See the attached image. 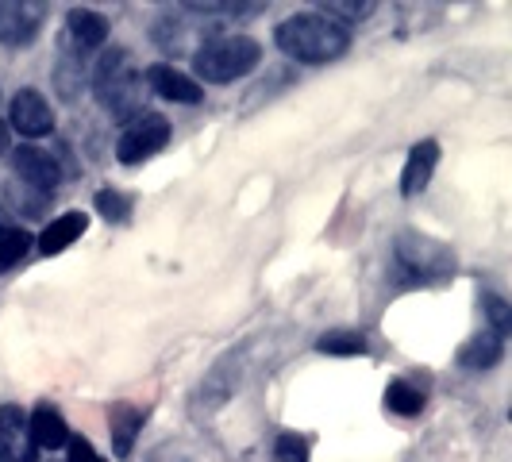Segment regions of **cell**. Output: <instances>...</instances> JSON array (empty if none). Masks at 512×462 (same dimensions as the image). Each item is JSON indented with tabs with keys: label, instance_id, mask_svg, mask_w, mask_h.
Masks as SVG:
<instances>
[{
	"label": "cell",
	"instance_id": "6da1fadb",
	"mask_svg": "<svg viewBox=\"0 0 512 462\" xmlns=\"http://www.w3.org/2000/svg\"><path fill=\"white\" fill-rule=\"evenodd\" d=\"M274 39H278V47H282L289 58L308 62V66H320V62H332V58H339V54L347 51L351 31L339 27L332 16H324V12H301V16L278 24Z\"/></svg>",
	"mask_w": 512,
	"mask_h": 462
},
{
	"label": "cell",
	"instance_id": "7a4b0ae2",
	"mask_svg": "<svg viewBox=\"0 0 512 462\" xmlns=\"http://www.w3.org/2000/svg\"><path fill=\"white\" fill-rule=\"evenodd\" d=\"M262 58V47L247 35H212L201 43V51L193 54V74L212 81V85H228L235 77L251 74ZM193 77V81H197Z\"/></svg>",
	"mask_w": 512,
	"mask_h": 462
},
{
	"label": "cell",
	"instance_id": "3957f363",
	"mask_svg": "<svg viewBox=\"0 0 512 462\" xmlns=\"http://www.w3.org/2000/svg\"><path fill=\"white\" fill-rule=\"evenodd\" d=\"M93 89H97V101H101L108 112L128 116L131 108H139V97H143V77L131 70V58L124 51H108L101 62H97Z\"/></svg>",
	"mask_w": 512,
	"mask_h": 462
},
{
	"label": "cell",
	"instance_id": "277c9868",
	"mask_svg": "<svg viewBox=\"0 0 512 462\" xmlns=\"http://www.w3.org/2000/svg\"><path fill=\"white\" fill-rule=\"evenodd\" d=\"M397 262L405 270H412L416 282H439V278H447L455 270L451 251L443 243H436V239L420 235V231H409V235L397 239Z\"/></svg>",
	"mask_w": 512,
	"mask_h": 462
},
{
	"label": "cell",
	"instance_id": "5b68a950",
	"mask_svg": "<svg viewBox=\"0 0 512 462\" xmlns=\"http://www.w3.org/2000/svg\"><path fill=\"white\" fill-rule=\"evenodd\" d=\"M166 139H170V124L162 120V116H154V112H143L135 124L124 128V135L116 139V158L124 162V166H135V162H147L151 154H158L166 147Z\"/></svg>",
	"mask_w": 512,
	"mask_h": 462
},
{
	"label": "cell",
	"instance_id": "8992f818",
	"mask_svg": "<svg viewBox=\"0 0 512 462\" xmlns=\"http://www.w3.org/2000/svg\"><path fill=\"white\" fill-rule=\"evenodd\" d=\"M43 4L35 0H0V43L4 47H27L43 27Z\"/></svg>",
	"mask_w": 512,
	"mask_h": 462
},
{
	"label": "cell",
	"instance_id": "52a82bcc",
	"mask_svg": "<svg viewBox=\"0 0 512 462\" xmlns=\"http://www.w3.org/2000/svg\"><path fill=\"white\" fill-rule=\"evenodd\" d=\"M8 120H12V128L27 135V139H39V135H51L54 131V108L47 104L43 93H35V89H20L12 104H8Z\"/></svg>",
	"mask_w": 512,
	"mask_h": 462
},
{
	"label": "cell",
	"instance_id": "ba28073f",
	"mask_svg": "<svg viewBox=\"0 0 512 462\" xmlns=\"http://www.w3.org/2000/svg\"><path fill=\"white\" fill-rule=\"evenodd\" d=\"M12 170L27 181V185H35V189H54L58 178H62V170H58V158L51 151H43V147H20V151H12Z\"/></svg>",
	"mask_w": 512,
	"mask_h": 462
},
{
	"label": "cell",
	"instance_id": "9c48e42d",
	"mask_svg": "<svg viewBox=\"0 0 512 462\" xmlns=\"http://www.w3.org/2000/svg\"><path fill=\"white\" fill-rule=\"evenodd\" d=\"M104 39H108V20H104L101 12L74 8L66 16V43L74 51H97V47H104Z\"/></svg>",
	"mask_w": 512,
	"mask_h": 462
},
{
	"label": "cell",
	"instance_id": "30bf717a",
	"mask_svg": "<svg viewBox=\"0 0 512 462\" xmlns=\"http://www.w3.org/2000/svg\"><path fill=\"white\" fill-rule=\"evenodd\" d=\"M147 81H151V89L158 97H166V101H178V104H197L205 93H201V85L193 81L189 74H181L174 66H166V62H158L147 70Z\"/></svg>",
	"mask_w": 512,
	"mask_h": 462
},
{
	"label": "cell",
	"instance_id": "8fae6325",
	"mask_svg": "<svg viewBox=\"0 0 512 462\" xmlns=\"http://www.w3.org/2000/svg\"><path fill=\"white\" fill-rule=\"evenodd\" d=\"M0 451L12 462H35V447L27 436V416L16 405L0 409Z\"/></svg>",
	"mask_w": 512,
	"mask_h": 462
},
{
	"label": "cell",
	"instance_id": "7c38bea8",
	"mask_svg": "<svg viewBox=\"0 0 512 462\" xmlns=\"http://www.w3.org/2000/svg\"><path fill=\"white\" fill-rule=\"evenodd\" d=\"M27 436H31V447H35V451H54V447L70 443L66 420H62L58 409H51V405H39V409L27 416Z\"/></svg>",
	"mask_w": 512,
	"mask_h": 462
},
{
	"label": "cell",
	"instance_id": "4fadbf2b",
	"mask_svg": "<svg viewBox=\"0 0 512 462\" xmlns=\"http://www.w3.org/2000/svg\"><path fill=\"white\" fill-rule=\"evenodd\" d=\"M439 162V143L436 139H424L409 151V162H405V174H401V193L405 197H416L428 181H432V170Z\"/></svg>",
	"mask_w": 512,
	"mask_h": 462
},
{
	"label": "cell",
	"instance_id": "5bb4252c",
	"mask_svg": "<svg viewBox=\"0 0 512 462\" xmlns=\"http://www.w3.org/2000/svg\"><path fill=\"white\" fill-rule=\"evenodd\" d=\"M85 228H89L85 212H66V216H58V220L47 224L43 239H39V251H43V255H58V251H66L70 243H77Z\"/></svg>",
	"mask_w": 512,
	"mask_h": 462
},
{
	"label": "cell",
	"instance_id": "9a60e30c",
	"mask_svg": "<svg viewBox=\"0 0 512 462\" xmlns=\"http://www.w3.org/2000/svg\"><path fill=\"white\" fill-rule=\"evenodd\" d=\"M501 351H505V339L493 332V328H482V332L470 335V339L462 343L459 362L470 366V370H486V366H493V362L501 359Z\"/></svg>",
	"mask_w": 512,
	"mask_h": 462
},
{
	"label": "cell",
	"instance_id": "2e32d148",
	"mask_svg": "<svg viewBox=\"0 0 512 462\" xmlns=\"http://www.w3.org/2000/svg\"><path fill=\"white\" fill-rule=\"evenodd\" d=\"M143 409H135V405H116L112 409V420H108V428H112V447H116V455H128L131 447H135V436H139V428H143Z\"/></svg>",
	"mask_w": 512,
	"mask_h": 462
},
{
	"label": "cell",
	"instance_id": "e0dca14e",
	"mask_svg": "<svg viewBox=\"0 0 512 462\" xmlns=\"http://www.w3.org/2000/svg\"><path fill=\"white\" fill-rule=\"evenodd\" d=\"M27 251H31V235L16 224H0V274L12 270Z\"/></svg>",
	"mask_w": 512,
	"mask_h": 462
},
{
	"label": "cell",
	"instance_id": "ac0fdd59",
	"mask_svg": "<svg viewBox=\"0 0 512 462\" xmlns=\"http://www.w3.org/2000/svg\"><path fill=\"white\" fill-rule=\"evenodd\" d=\"M385 405L397 412V416H416V412L424 409V393L409 382H389V389H385Z\"/></svg>",
	"mask_w": 512,
	"mask_h": 462
},
{
	"label": "cell",
	"instance_id": "d6986e66",
	"mask_svg": "<svg viewBox=\"0 0 512 462\" xmlns=\"http://www.w3.org/2000/svg\"><path fill=\"white\" fill-rule=\"evenodd\" d=\"M324 355H335V359H355L366 351V339L359 332H328L320 335V343H316Z\"/></svg>",
	"mask_w": 512,
	"mask_h": 462
},
{
	"label": "cell",
	"instance_id": "ffe728a7",
	"mask_svg": "<svg viewBox=\"0 0 512 462\" xmlns=\"http://www.w3.org/2000/svg\"><path fill=\"white\" fill-rule=\"evenodd\" d=\"M370 12H374V4H355V0H328V4H324V16H332L339 27L362 24Z\"/></svg>",
	"mask_w": 512,
	"mask_h": 462
},
{
	"label": "cell",
	"instance_id": "44dd1931",
	"mask_svg": "<svg viewBox=\"0 0 512 462\" xmlns=\"http://www.w3.org/2000/svg\"><path fill=\"white\" fill-rule=\"evenodd\" d=\"M97 212H101L104 220H116V224H120V220H128L131 205L120 189H101V193H97Z\"/></svg>",
	"mask_w": 512,
	"mask_h": 462
},
{
	"label": "cell",
	"instance_id": "7402d4cb",
	"mask_svg": "<svg viewBox=\"0 0 512 462\" xmlns=\"http://www.w3.org/2000/svg\"><path fill=\"white\" fill-rule=\"evenodd\" d=\"M486 308H489V328H493V332L505 339V335L512 332V312H509V305H505L501 297H489Z\"/></svg>",
	"mask_w": 512,
	"mask_h": 462
},
{
	"label": "cell",
	"instance_id": "603a6c76",
	"mask_svg": "<svg viewBox=\"0 0 512 462\" xmlns=\"http://www.w3.org/2000/svg\"><path fill=\"white\" fill-rule=\"evenodd\" d=\"M278 459L282 462H308L305 436H282L278 439Z\"/></svg>",
	"mask_w": 512,
	"mask_h": 462
},
{
	"label": "cell",
	"instance_id": "cb8c5ba5",
	"mask_svg": "<svg viewBox=\"0 0 512 462\" xmlns=\"http://www.w3.org/2000/svg\"><path fill=\"white\" fill-rule=\"evenodd\" d=\"M70 462H101V455L93 451V443H89V439L74 436L70 439Z\"/></svg>",
	"mask_w": 512,
	"mask_h": 462
},
{
	"label": "cell",
	"instance_id": "d4e9b609",
	"mask_svg": "<svg viewBox=\"0 0 512 462\" xmlns=\"http://www.w3.org/2000/svg\"><path fill=\"white\" fill-rule=\"evenodd\" d=\"M8 151V124H4V120H0V154Z\"/></svg>",
	"mask_w": 512,
	"mask_h": 462
},
{
	"label": "cell",
	"instance_id": "484cf974",
	"mask_svg": "<svg viewBox=\"0 0 512 462\" xmlns=\"http://www.w3.org/2000/svg\"><path fill=\"white\" fill-rule=\"evenodd\" d=\"M0 462H12V459H8V455H4V451H0Z\"/></svg>",
	"mask_w": 512,
	"mask_h": 462
}]
</instances>
